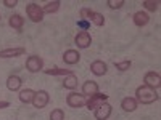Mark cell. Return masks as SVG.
<instances>
[{"label": "cell", "instance_id": "cell-1", "mask_svg": "<svg viewBox=\"0 0 161 120\" xmlns=\"http://www.w3.org/2000/svg\"><path fill=\"white\" fill-rule=\"evenodd\" d=\"M158 99H159V95H158L156 90L147 87V85L137 87V90H136V101L137 102H140V104H152V102H155Z\"/></svg>", "mask_w": 161, "mask_h": 120}, {"label": "cell", "instance_id": "cell-2", "mask_svg": "<svg viewBox=\"0 0 161 120\" xmlns=\"http://www.w3.org/2000/svg\"><path fill=\"white\" fill-rule=\"evenodd\" d=\"M80 19H86L89 22H93L97 28H102L105 24V16L98 11H93L90 8H82L80 10Z\"/></svg>", "mask_w": 161, "mask_h": 120}, {"label": "cell", "instance_id": "cell-3", "mask_svg": "<svg viewBox=\"0 0 161 120\" xmlns=\"http://www.w3.org/2000/svg\"><path fill=\"white\" fill-rule=\"evenodd\" d=\"M26 15H28V18L32 22H40L44 19V10H42V7H39L37 3L32 2L26 7Z\"/></svg>", "mask_w": 161, "mask_h": 120}, {"label": "cell", "instance_id": "cell-4", "mask_svg": "<svg viewBox=\"0 0 161 120\" xmlns=\"http://www.w3.org/2000/svg\"><path fill=\"white\" fill-rule=\"evenodd\" d=\"M26 69L29 72H40L44 71V59L37 56V55H32L26 59Z\"/></svg>", "mask_w": 161, "mask_h": 120}, {"label": "cell", "instance_id": "cell-5", "mask_svg": "<svg viewBox=\"0 0 161 120\" xmlns=\"http://www.w3.org/2000/svg\"><path fill=\"white\" fill-rule=\"evenodd\" d=\"M48 101H50V95H48L45 90L36 91V95H34V98H32V104H34L36 109H44L45 106L48 104Z\"/></svg>", "mask_w": 161, "mask_h": 120}, {"label": "cell", "instance_id": "cell-6", "mask_svg": "<svg viewBox=\"0 0 161 120\" xmlns=\"http://www.w3.org/2000/svg\"><path fill=\"white\" fill-rule=\"evenodd\" d=\"M86 96L84 95H79V93H69L68 96H66V104L69 106V108L73 109H79V108H82V106H86Z\"/></svg>", "mask_w": 161, "mask_h": 120}, {"label": "cell", "instance_id": "cell-7", "mask_svg": "<svg viewBox=\"0 0 161 120\" xmlns=\"http://www.w3.org/2000/svg\"><path fill=\"white\" fill-rule=\"evenodd\" d=\"M143 85L150 87V88H153V90H158V88L161 87V77H159V74L155 72V71L147 72L145 77H143Z\"/></svg>", "mask_w": 161, "mask_h": 120}, {"label": "cell", "instance_id": "cell-8", "mask_svg": "<svg viewBox=\"0 0 161 120\" xmlns=\"http://www.w3.org/2000/svg\"><path fill=\"white\" fill-rule=\"evenodd\" d=\"M108 99V95H102V93H97V95H92L86 99V106L89 111H95L102 102H105Z\"/></svg>", "mask_w": 161, "mask_h": 120}, {"label": "cell", "instance_id": "cell-9", "mask_svg": "<svg viewBox=\"0 0 161 120\" xmlns=\"http://www.w3.org/2000/svg\"><path fill=\"white\" fill-rule=\"evenodd\" d=\"M74 43L77 45V48H89L90 43H92V37L87 31H80L77 32V35L74 37Z\"/></svg>", "mask_w": 161, "mask_h": 120}, {"label": "cell", "instance_id": "cell-10", "mask_svg": "<svg viewBox=\"0 0 161 120\" xmlns=\"http://www.w3.org/2000/svg\"><path fill=\"white\" fill-rule=\"evenodd\" d=\"M111 112H113V108H111V104H108V102H102L98 108L95 109V118L97 120H106L110 115H111Z\"/></svg>", "mask_w": 161, "mask_h": 120}, {"label": "cell", "instance_id": "cell-11", "mask_svg": "<svg viewBox=\"0 0 161 120\" xmlns=\"http://www.w3.org/2000/svg\"><path fill=\"white\" fill-rule=\"evenodd\" d=\"M26 53L24 47H15V48H5L0 51V58H16V56H23Z\"/></svg>", "mask_w": 161, "mask_h": 120}, {"label": "cell", "instance_id": "cell-12", "mask_svg": "<svg viewBox=\"0 0 161 120\" xmlns=\"http://www.w3.org/2000/svg\"><path fill=\"white\" fill-rule=\"evenodd\" d=\"M97 93H100V88H98V83L93 82V80H87V82L82 85V95L86 98H89L92 95H97Z\"/></svg>", "mask_w": 161, "mask_h": 120}, {"label": "cell", "instance_id": "cell-13", "mask_svg": "<svg viewBox=\"0 0 161 120\" xmlns=\"http://www.w3.org/2000/svg\"><path fill=\"white\" fill-rule=\"evenodd\" d=\"M63 61L66 64H69V66H74L80 61V55H79V51L77 50H66L63 53Z\"/></svg>", "mask_w": 161, "mask_h": 120}, {"label": "cell", "instance_id": "cell-14", "mask_svg": "<svg viewBox=\"0 0 161 120\" xmlns=\"http://www.w3.org/2000/svg\"><path fill=\"white\" fill-rule=\"evenodd\" d=\"M106 71H108V66H106V62H103V61H100V59L93 61V62L90 64V72H92L93 75H97V77L105 75Z\"/></svg>", "mask_w": 161, "mask_h": 120}, {"label": "cell", "instance_id": "cell-15", "mask_svg": "<svg viewBox=\"0 0 161 120\" xmlns=\"http://www.w3.org/2000/svg\"><path fill=\"white\" fill-rule=\"evenodd\" d=\"M132 21L137 28H143V26H147L150 22V16H148V13H145V11H137V13H134Z\"/></svg>", "mask_w": 161, "mask_h": 120}, {"label": "cell", "instance_id": "cell-16", "mask_svg": "<svg viewBox=\"0 0 161 120\" xmlns=\"http://www.w3.org/2000/svg\"><path fill=\"white\" fill-rule=\"evenodd\" d=\"M21 85H23V80H21V77H18V75H10V77L7 78V88H8L10 91H18V90L21 88Z\"/></svg>", "mask_w": 161, "mask_h": 120}, {"label": "cell", "instance_id": "cell-17", "mask_svg": "<svg viewBox=\"0 0 161 120\" xmlns=\"http://www.w3.org/2000/svg\"><path fill=\"white\" fill-rule=\"evenodd\" d=\"M137 106H139V102L136 101V98H124L123 101H121V108H123V111H126V112H134L137 109Z\"/></svg>", "mask_w": 161, "mask_h": 120}, {"label": "cell", "instance_id": "cell-18", "mask_svg": "<svg viewBox=\"0 0 161 120\" xmlns=\"http://www.w3.org/2000/svg\"><path fill=\"white\" fill-rule=\"evenodd\" d=\"M8 24H10V28H13L15 31H21L23 26H24V18L21 15H11L10 19H8Z\"/></svg>", "mask_w": 161, "mask_h": 120}, {"label": "cell", "instance_id": "cell-19", "mask_svg": "<svg viewBox=\"0 0 161 120\" xmlns=\"http://www.w3.org/2000/svg\"><path fill=\"white\" fill-rule=\"evenodd\" d=\"M34 95H36V91H34V90H31V88L21 90V91H19V101H21V102H24V104H29V102H32Z\"/></svg>", "mask_w": 161, "mask_h": 120}, {"label": "cell", "instance_id": "cell-20", "mask_svg": "<svg viewBox=\"0 0 161 120\" xmlns=\"http://www.w3.org/2000/svg\"><path fill=\"white\" fill-rule=\"evenodd\" d=\"M63 87H64L66 90H74V88L77 87V77H76L74 74L64 75V78H63Z\"/></svg>", "mask_w": 161, "mask_h": 120}, {"label": "cell", "instance_id": "cell-21", "mask_svg": "<svg viewBox=\"0 0 161 120\" xmlns=\"http://www.w3.org/2000/svg\"><path fill=\"white\" fill-rule=\"evenodd\" d=\"M60 7H61V2H60V0L47 2V3H45V7L42 8V10H44V15H45V13H48V15H52V13H57V11L60 10Z\"/></svg>", "mask_w": 161, "mask_h": 120}, {"label": "cell", "instance_id": "cell-22", "mask_svg": "<svg viewBox=\"0 0 161 120\" xmlns=\"http://www.w3.org/2000/svg\"><path fill=\"white\" fill-rule=\"evenodd\" d=\"M44 72L47 75H71L73 71L71 69H61V68H52V69H44Z\"/></svg>", "mask_w": 161, "mask_h": 120}, {"label": "cell", "instance_id": "cell-23", "mask_svg": "<svg viewBox=\"0 0 161 120\" xmlns=\"http://www.w3.org/2000/svg\"><path fill=\"white\" fill-rule=\"evenodd\" d=\"M130 66H132V62H130L129 59H126V61H119V62H114V68H116L119 72H126V71H129V69H130Z\"/></svg>", "mask_w": 161, "mask_h": 120}, {"label": "cell", "instance_id": "cell-24", "mask_svg": "<svg viewBox=\"0 0 161 120\" xmlns=\"http://www.w3.org/2000/svg\"><path fill=\"white\" fill-rule=\"evenodd\" d=\"M142 5L148 10V11H156L159 8V2H156V0H143Z\"/></svg>", "mask_w": 161, "mask_h": 120}, {"label": "cell", "instance_id": "cell-25", "mask_svg": "<svg viewBox=\"0 0 161 120\" xmlns=\"http://www.w3.org/2000/svg\"><path fill=\"white\" fill-rule=\"evenodd\" d=\"M50 120H64V111L63 109H53L50 112Z\"/></svg>", "mask_w": 161, "mask_h": 120}, {"label": "cell", "instance_id": "cell-26", "mask_svg": "<svg viewBox=\"0 0 161 120\" xmlns=\"http://www.w3.org/2000/svg\"><path fill=\"white\" fill-rule=\"evenodd\" d=\"M124 3H126L124 0H108V2H106V5H108L111 10H118V8L123 7Z\"/></svg>", "mask_w": 161, "mask_h": 120}, {"label": "cell", "instance_id": "cell-27", "mask_svg": "<svg viewBox=\"0 0 161 120\" xmlns=\"http://www.w3.org/2000/svg\"><path fill=\"white\" fill-rule=\"evenodd\" d=\"M77 26H79V28H82V31H87L89 26H90V22L86 21V19H79V21H77Z\"/></svg>", "mask_w": 161, "mask_h": 120}, {"label": "cell", "instance_id": "cell-28", "mask_svg": "<svg viewBox=\"0 0 161 120\" xmlns=\"http://www.w3.org/2000/svg\"><path fill=\"white\" fill-rule=\"evenodd\" d=\"M3 5L7 8H15L18 5V0H3Z\"/></svg>", "mask_w": 161, "mask_h": 120}, {"label": "cell", "instance_id": "cell-29", "mask_svg": "<svg viewBox=\"0 0 161 120\" xmlns=\"http://www.w3.org/2000/svg\"><path fill=\"white\" fill-rule=\"evenodd\" d=\"M10 108V102L8 101H0V109H7Z\"/></svg>", "mask_w": 161, "mask_h": 120}]
</instances>
